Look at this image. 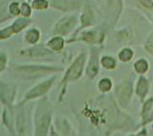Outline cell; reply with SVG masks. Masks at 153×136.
I'll use <instances>...</instances> for the list:
<instances>
[{
	"mask_svg": "<svg viewBox=\"0 0 153 136\" xmlns=\"http://www.w3.org/2000/svg\"><path fill=\"white\" fill-rule=\"evenodd\" d=\"M3 120H4V123L5 125L10 128L11 124H13V117H11V114L10 113L9 110H5L4 111V114H3Z\"/></svg>",
	"mask_w": 153,
	"mask_h": 136,
	"instance_id": "d4e9b609",
	"label": "cell"
},
{
	"mask_svg": "<svg viewBox=\"0 0 153 136\" xmlns=\"http://www.w3.org/2000/svg\"><path fill=\"white\" fill-rule=\"evenodd\" d=\"M80 38L88 43L99 44V43H101L104 39V32L103 31H96V30L85 31L81 34Z\"/></svg>",
	"mask_w": 153,
	"mask_h": 136,
	"instance_id": "8fae6325",
	"label": "cell"
},
{
	"mask_svg": "<svg viewBox=\"0 0 153 136\" xmlns=\"http://www.w3.org/2000/svg\"><path fill=\"white\" fill-rule=\"evenodd\" d=\"M21 53H22V55L27 56V57H30V58L44 57V56H48V55L52 54L50 50H48V48L42 46L41 45L33 46L29 49H25V50H23Z\"/></svg>",
	"mask_w": 153,
	"mask_h": 136,
	"instance_id": "9c48e42d",
	"label": "cell"
},
{
	"mask_svg": "<svg viewBox=\"0 0 153 136\" xmlns=\"http://www.w3.org/2000/svg\"><path fill=\"white\" fill-rule=\"evenodd\" d=\"M25 114L24 111H18V115H17V129H18L19 133L23 134V131H25V125H26V122H25Z\"/></svg>",
	"mask_w": 153,
	"mask_h": 136,
	"instance_id": "d6986e66",
	"label": "cell"
},
{
	"mask_svg": "<svg viewBox=\"0 0 153 136\" xmlns=\"http://www.w3.org/2000/svg\"><path fill=\"white\" fill-rule=\"evenodd\" d=\"M16 70L19 72L28 75L30 77H39L43 74H48L52 72L61 71L62 69L54 66H44V65H22L17 66Z\"/></svg>",
	"mask_w": 153,
	"mask_h": 136,
	"instance_id": "3957f363",
	"label": "cell"
},
{
	"mask_svg": "<svg viewBox=\"0 0 153 136\" xmlns=\"http://www.w3.org/2000/svg\"><path fill=\"white\" fill-rule=\"evenodd\" d=\"M81 24H82V27H89L93 25L94 23V14L90 10H85L83 11V13L81 15L80 18Z\"/></svg>",
	"mask_w": 153,
	"mask_h": 136,
	"instance_id": "9a60e30c",
	"label": "cell"
},
{
	"mask_svg": "<svg viewBox=\"0 0 153 136\" xmlns=\"http://www.w3.org/2000/svg\"><path fill=\"white\" fill-rule=\"evenodd\" d=\"M49 6L48 1L46 0H34L32 2V8L35 10H45Z\"/></svg>",
	"mask_w": 153,
	"mask_h": 136,
	"instance_id": "603a6c76",
	"label": "cell"
},
{
	"mask_svg": "<svg viewBox=\"0 0 153 136\" xmlns=\"http://www.w3.org/2000/svg\"><path fill=\"white\" fill-rule=\"evenodd\" d=\"M40 38V33L36 28H31L26 33V41L29 44H35Z\"/></svg>",
	"mask_w": 153,
	"mask_h": 136,
	"instance_id": "e0dca14e",
	"label": "cell"
},
{
	"mask_svg": "<svg viewBox=\"0 0 153 136\" xmlns=\"http://www.w3.org/2000/svg\"><path fill=\"white\" fill-rule=\"evenodd\" d=\"M134 68L136 70L137 73L144 74L149 69V63L146 60H144V59H141V60H138L134 63Z\"/></svg>",
	"mask_w": 153,
	"mask_h": 136,
	"instance_id": "ac0fdd59",
	"label": "cell"
},
{
	"mask_svg": "<svg viewBox=\"0 0 153 136\" xmlns=\"http://www.w3.org/2000/svg\"><path fill=\"white\" fill-rule=\"evenodd\" d=\"M116 96L122 107H127L132 96V85L129 81H125L116 89Z\"/></svg>",
	"mask_w": 153,
	"mask_h": 136,
	"instance_id": "5b68a950",
	"label": "cell"
},
{
	"mask_svg": "<svg viewBox=\"0 0 153 136\" xmlns=\"http://www.w3.org/2000/svg\"><path fill=\"white\" fill-rule=\"evenodd\" d=\"M98 88L101 92H109L111 89V81L109 79H102L98 83Z\"/></svg>",
	"mask_w": 153,
	"mask_h": 136,
	"instance_id": "7402d4cb",
	"label": "cell"
},
{
	"mask_svg": "<svg viewBox=\"0 0 153 136\" xmlns=\"http://www.w3.org/2000/svg\"><path fill=\"white\" fill-rule=\"evenodd\" d=\"M51 121V105L45 98L39 102L35 111V134L45 135Z\"/></svg>",
	"mask_w": 153,
	"mask_h": 136,
	"instance_id": "6da1fadb",
	"label": "cell"
},
{
	"mask_svg": "<svg viewBox=\"0 0 153 136\" xmlns=\"http://www.w3.org/2000/svg\"><path fill=\"white\" fill-rule=\"evenodd\" d=\"M101 63L104 68L106 69H114L115 67V61L114 59L111 58V57H103L101 59Z\"/></svg>",
	"mask_w": 153,
	"mask_h": 136,
	"instance_id": "44dd1931",
	"label": "cell"
},
{
	"mask_svg": "<svg viewBox=\"0 0 153 136\" xmlns=\"http://www.w3.org/2000/svg\"><path fill=\"white\" fill-rule=\"evenodd\" d=\"M85 61H86V55L84 53H82V54H80L76 59V61L67 70L65 76H64L63 82H68V81H73L78 80L82 74V70H83L84 67Z\"/></svg>",
	"mask_w": 153,
	"mask_h": 136,
	"instance_id": "7a4b0ae2",
	"label": "cell"
},
{
	"mask_svg": "<svg viewBox=\"0 0 153 136\" xmlns=\"http://www.w3.org/2000/svg\"><path fill=\"white\" fill-rule=\"evenodd\" d=\"M54 80H55V77H53L52 79L46 80H45L43 82H41V83H39L37 86L33 87L32 89L27 94L25 100L27 101V100H30L32 98L39 97L41 96H43L44 94H45L50 89V87L52 86Z\"/></svg>",
	"mask_w": 153,
	"mask_h": 136,
	"instance_id": "8992f818",
	"label": "cell"
},
{
	"mask_svg": "<svg viewBox=\"0 0 153 136\" xmlns=\"http://www.w3.org/2000/svg\"><path fill=\"white\" fill-rule=\"evenodd\" d=\"M76 24V16H67L63 17L59 21L53 29V33L60 34V35H66L75 27Z\"/></svg>",
	"mask_w": 153,
	"mask_h": 136,
	"instance_id": "277c9868",
	"label": "cell"
},
{
	"mask_svg": "<svg viewBox=\"0 0 153 136\" xmlns=\"http://www.w3.org/2000/svg\"><path fill=\"white\" fill-rule=\"evenodd\" d=\"M139 3L144 6V7L148 9H152L153 8V1L152 0H138Z\"/></svg>",
	"mask_w": 153,
	"mask_h": 136,
	"instance_id": "4316f807",
	"label": "cell"
},
{
	"mask_svg": "<svg viewBox=\"0 0 153 136\" xmlns=\"http://www.w3.org/2000/svg\"><path fill=\"white\" fill-rule=\"evenodd\" d=\"M142 114L144 123H148L153 118V98H150L145 103Z\"/></svg>",
	"mask_w": 153,
	"mask_h": 136,
	"instance_id": "4fadbf2b",
	"label": "cell"
},
{
	"mask_svg": "<svg viewBox=\"0 0 153 136\" xmlns=\"http://www.w3.org/2000/svg\"><path fill=\"white\" fill-rule=\"evenodd\" d=\"M9 10H10V14L15 15V16L21 14V8H20V6H19V3H18V2H13V3H11V4L10 5V7H9Z\"/></svg>",
	"mask_w": 153,
	"mask_h": 136,
	"instance_id": "cb8c5ba5",
	"label": "cell"
},
{
	"mask_svg": "<svg viewBox=\"0 0 153 136\" xmlns=\"http://www.w3.org/2000/svg\"><path fill=\"white\" fill-rule=\"evenodd\" d=\"M29 23V20L27 18H20L18 20H16L13 25L1 29V32H0V37L1 39H7L9 38L11 34L13 33H17L21 31L23 28H25Z\"/></svg>",
	"mask_w": 153,
	"mask_h": 136,
	"instance_id": "ba28073f",
	"label": "cell"
},
{
	"mask_svg": "<svg viewBox=\"0 0 153 136\" xmlns=\"http://www.w3.org/2000/svg\"><path fill=\"white\" fill-rule=\"evenodd\" d=\"M31 13V9L27 3H23L21 6V14L24 17H28Z\"/></svg>",
	"mask_w": 153,
	"mask_h": 136,
	"instance_id": "484cf974",
	"label": "cell"
},
{
	"mask_svg": "<svg viewBox=\"0 0 153 136\" xmlns=\"http://www.w3.org/2000/svg\"><path fill=\"white\" fill-rule=\"evenodd\" d=\"M15 97V87L1 83V101L4 104H10Z\"/></svg>",
	"mask_w": 153,
	"mask_h": 136,
	"instance_id": "30bf717a",
	"label": "cell"
},
{
	"mask_svg": "<svg viewBox=\"0 0 153 136\" xmlns=\"http://www.w3.org/2000/svg\"><path fill=\"white\" fill-rule=\"evenodd\" d=\"M133 56V51L129 48H124L120 53H119V60L123 62H126L131 60V58Z\"/></svg>",
	"mask_w": 153,
	"mask_h": 136,
	"instance_id": "ffe728a7",
	"label": "cell"
},
{
	"mask_svg": "<svg viewBox=\"0 0 153 136\" xmlns=\"http://www.w3.org/2000/svg\"><path fill=\"white\" fill-rule=\"evenodd\" d=\"M7 61V57L4 54V53H1V56H0V70L3 71L4 68H5V65H6V62Z\"/></svg>",
	"mask_w": 153,
	"mask_h": 136,
	"instance_id": "83f0119b",
	"label": "cell"
},
{
	"mask_svg": "<svg viewBox=\"0 0 153 136\" xmlns=\"http://www.w3.org/2000/svg\"><path fill=\"white\" fill-rule=\"evenodd\" d=\"M64 45V41L61 37H54L48 41V45L53 50H61Z\"/></svg>",
	"mask_w": 153,
	"mask_h": 136,
	"instance_id": "2e32d148",
	"label": "cell"
},
{
	"mask_svg": "<svg viewBox=\"0 0 153 136\" xmlns=\"http://www.w3.org/2000/svg\"><path fill=\"white\" fill-rule=\"evenodd\" d=\"M97 73H98L97 54V53L92 52L90 62H89V64H88V66H87V75L89 76L91 79H93L97 76Z\"/></svg>",
	"mask_w": 153,
	"mask_h": 136,
	"instance_id": "7c38bea8",
	"label": "cell"
},
{
	"mask_svg": "<svg viewBox=\"0 0 153 136\" xmlns=\"http://www.w3.org/2000/svg\"><path fill=\"white\" fill-rule=\"evenodd\" d=\"M149 91V81L144 77H141L138 80L137 87H136V94L141 97L144 98Z\"/></svg>",
	"mask_w": 153,
	"mask_h": 136,
	"instance_id": "5bb4252c",
	"label": "cell"
},
{
	"mask_svg": "<svg viewBox=\"0 0 153 136\" xmlns=\"http://www.w3.org/2000/svg\"><path fill=\"white\" fill-rule=\"evenodd\" d=\"M82 0H52L51 6L63 11L76 10L81 7Z\"/></svg>",
	"mask_w": 153,
	"mask_h": 136,
	"instance_id": "52a82bcc",
	"label": "cell"
}]
</instances>
